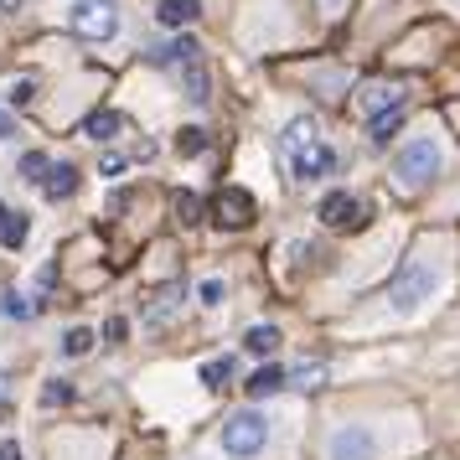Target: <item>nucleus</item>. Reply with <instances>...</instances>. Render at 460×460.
I'll use <instances>...</instances> for the list:
<instances>
[{
  "label": "nucleus",
  "instance_id": "nucleus-8",
  "mask_svg": "<svg viewBox=\"0 0 460 460\" xmlns=\"http://www.w3.org/2000/svg\"><path fill=\"white\" fill-rule=\"evenodd\" d=\"M197 52H202V47L191 42V37H176V42L150 47V63H155V67H191V63H197Z\"/></svg>",
  "mask_w": 460,
  "mask_h": 460
},
{
  "label": "nucleus",
  "instance_id": "nucleus-29",
  "mask_svg": "<svg viewBox=\"0 0 460 460\" xmlns=\"http://www.w3.org/2000/svg\"><path fill=\"white\" fill-rule=\"evenodd\" d=\"M197 295H202V305H223V279H202Z\"/></svg>",
  "mask_w": 460,
  "mask_h": 460
},
{
  "label": "nucleus",
  "instance_id": "nucleus-31",
  "mask_svg": "<svg viewBox=\"0 0 460 460\" xmlns=\"http://www.w3.org/2000/svg\"><path fill=\"white\" fill-rule=\"evenodd\" d=\"M0 460H22V445L16 439H0Z\"/></svg>",
  "mask_w": 460,
  "mask_h": 460
},
{
  "label": "nucleus",
  "instance_id": "nucleus-21",
  "mask_svg": "<svg viewBox=\"0 0 460 460\" xmlns=\"http://www.w3.org/2000/svg\"><path fill=\"white\" fill-rule=\"evenodd\" d=\"M228 377H233L228 357H223V362H202V388H212V394H217V388H228Z\"/></svg>",
  "mask_w": 460,
  "mask_h": 460
},
{
  "label": "nucleus",
  "instance_id": "nucleus-5",
  "mask_svg": "<svg viewBox=\"0 0 460 460\" xmlns=\"http://www.w3.org/2000/svg\"><path fill=\"white\" fill-rule=\"evenodd\" d=\"M429 290H435V270H429V264H409V270L398 274L394 279V290H388V300H394L398 311H414L419 300H429Z\"/></svg>",
  "mask_w": 460,
  "mask_h": 460
},
{
  "label": "nucleus",
  "instance_id": "nucleus-26",
  "mask_svg": "<svg viewBox=\"0 0 460 460\" xmlns=\"http://www.w3.org/2000/svg\"><path fill=\"white\" fill-rule=\"evenodd\" d=\"M0 315H11V321H26V315H31V305H26L16 290H5V295H0Z\"/></svg>",
  "mask_w": 460,
  "mask_h": 460
},
{
  "label": "nucleus",
  "instance_id": "nucleus-27",
  "mask_svg": "<svg viewBox=\"0 0 460 460\" xmlns=\"http://www.w3.org/2000/svg\"><path fill=\"white\" fill-rule=\"evenodd\" d=\"M5 99H11L16 109H26L31 99H37V84H31V78H22V84H11V93H5Z\"/></svg>",
  "mask_w": 460,
  "mask_h": 460
},
{
  "label": "nucleus",
  "instance_id": "nucleus-24",
  "mask_svg": "<svg viewBox=\"0 0 460 460\" xmlns=\"http://www.w3.org/2000/svg\"><path fill=\"white\" fill-rule=\"evenodd\" d=\"M321 383H326V362H311V367H300V373H295V388H305V394H315Z\"/></svg>",
  "mask_w": 460,
  "mask_h": 460
},
{
  "label": "nucleus",
  "instance_id": "nucleus-3",
  "mask_svg": "<svg viewBox=\"0 0 460 460\" xmlns=\"http://www.w3.org/2000/svg\"><path fill=\"white\" fill-rule=\"evenodd\" d=\"M394 171H398V181H403L409 191L429 187L435 171H439V146L435 140H414V146H403L398 150V161H394Z\"/></svg>",
  "mask_w": 460,
  "mask_h": 460
},
{
  "label": "nucleus",
  "instance_id": "nucleus-12",
  "mask_svg": "<svg viewBox=\"0 0 460 460\" xmlns=\"http://www.w3.org/2000/svg\"><path fill=\"white\" fill-rule=\"evenodd\" d=\"M155 16H161V26H191L202 16V0H161Z\"/></svg>",
  "mask_w": 460,
  "mask_h": 460
},
{
  "label": "nucleus",
  "instance_id": "nucleus-19",
  "mask_svg": "<svg viewBox=\"0 0 460 460\" xmlns=\"http://www.w3.org/2000/svg\"><path fill=\"white\" fill-rule=\"evenodd\" d=\"M88 352H93V332L88 326H73L63 336V357H88Z\"/></svg>",
  "mask_w": 460,
  "mask_h": 460
},
{
  "label": "nucleus",
  "instance_id": "nucleus-6",
  "mask_svg": "<svg viewBox=\"0 0 460 460\" xmlns=\"http://www.w3.org/2000/svg\"><path fill=\"white\" fill-rule=\"evenodd\" d=\"M212 223L217 228H249L253 223V197L243 187H223L212 197Z\"/></svg>",
  "mask_w": 460,
  "mask_h": 460
},
{
  "label": "nucleus",
  "instance_id": "nucleus-18",
  "mask_svg": "<svg viewBox=\"0 0 460 460\" xmlns=\"http://www.w3.org/2000/svg\"><path fill=\"white\" fill-rule=\"evenodd\" d=\"M243 388H249V398H274L279 388H285V367H274V362H270V367H259Z\"/></svg>",
  "mask_w": 460,
  "mask_h": 460
},
{
  "label": "nucleus",
  "instance_id": "nucleus-2",
  "mask_svg": "<svg viewBox=\"0 0 460 460\" xmlns=\"http://www.w3.org/2000/svg\"><path fill=\"white\" fill-rule=\"evenodd\" d=\"M67 26H73V37H84V42H109V37L119 31V5H114V0H73Z\"/></svg>",
  "mask_w": 460,
  "mask_h": 460
},
{
  "label": "nucleus",
  "instance_id": "nucleus-32",
  "mask_svg": "<svg viewBox=\"0 0 460 460\" xmlns=\"http://www.w3.org/2000/svg\"><path fill=\"white\" fill-rule=\"evenodd\" d=\"M0 135H16V125H11V119H5V114H0Z\"/></svg>",
  "mask_w": 460,
  "mask_h": 460
},
{
  "label": "nucleus",
  "instance_id": "nucleus-11",
  "mask_svg": "<svg viewBox=\"0 0 460 460\" xmlns=\"http://www.w3.org/2000/svg\"><path fill=\"white\" fill-rule=\"evenodd\" d=\"M357 104L367 109V114L398 109V104H403V84H367V88H362V99H357Z\"/></svg>",
  "mask_w": 460,
  "mask_h": 460
},
{
  "label": "nucleus",
  "instance_id": "nucleus-13",
  "mask_svg": "<svg viewBox=\"0 0 460 460\" xmlns=\"http://www.w3.org/2000/svg\"><path fill=\"white\" fill-rule=\"evenodd\" d=\"M398 129H403V104L383 109V114H367V135H373V146H388Z\"/></svg>",
  "mask_w": 460,
  "mask_h": 460
},
{
  "label": "nucleus",
  "instance_id": "nucleus-25",
  "mask_svg": "<svg viewBox=\"0 0 460 460\" xmlns=\"http://www.w3.org/2000/svg\"><path fill=\"white\" fill-rule=\"evenodd\" d=\"M47 166H52V161H47L42 150H26V155H22V176H26V181H42Z\"/></svg>",
  "mask_w": 460,
  "mask_h": 460
},
{
  "label": "nucleus",
  "instance_id": "nucleus-7",
  "mask_svg": "<svg viewBox=\"0 0 460 460\" xmlns=\"http://www.w3.org/2000/svg\"><path fill=\"white\" fill-rule=\"evenodd\" d=\"M290 171H295V181H321V176H332L336 171V150L326 146V140H311L305 150H295L290 155Z\"/></svg>",
  "mask_w": 460,
  "mask_h": 460
},
{
  "label": "nucleus",
  "instance_id": "nucleus-15",
  "mask_svg": "<svg viewBox=\"0 0 460 460\" xmlns=\"http://www.w3.org/2000/svg\"><path fill=\"white\" fill-rule=\"evenodd\" d=\"M26 233H31V223H26V212L0 208V243H5V249H22V243H26Z\"/></svg>",
  "mask_w": 460,
  "mask_h": 460
},
{
  "label": "nucleus",
  "instance_id": "nucleus-9",
  "mask_svg": "<svg viewBox=\"0 0 460 460\" xmlns=\"http://www.w3.org/2000/svg\"><path fill=\"white\" fill-rule=\"evenodd\" d=\"M42 191L52 197V202H67L73 191H78V166H47V176H42Z\"/></svg>",
  "mask_w": 460,
  "mask_h": 460
},
{
  "label": "nucleus",
  "instance_id": "nucleus-20",
  "mask_svg": "<svg viewBox=\"0 0 460 460\" xmlns=\"http://www.w3.org/2000/svg\"><path fill=\"white\" fill-rule=\"evenodd\" d=\"M202 150H208V129L187 125L181 135H176V155H202Z\"/></svg>",
  "mask_w": 460,
  "mask_h": 460
},
{
  "label": "nucleus",
  "instance_id": "nucleus-17",
  "mask_svg": "<svg viewBox=\"0 0 460 460\" xmlns=\"http://www.w3.org/2000/svg\"><path fill=\"white\" fill-rule=\"evenodd\" d=\"M279 341H285L279 326H249V332H243V347H249L253 357H274L279 352Z\"/></svg>",
  "mask_w": 460,
  "mask_h": 460
},
{
  "label": "nucleus",
  "instance_id": "nucleus-1",
  "mask_svg": "<svg viewBox=\"0 0 460 460\" xmlns=\"http://www.w3.org/2000/svg\"><path fill=\"white\" fill-rule=\"evenodd\" d=\"M217 445H223V456H238V460L259 456V450L270 445V419L259 414V409H238V414L223 419Z\"/></svg>",
  "mask_w": 460,
  "mask_h": 460
},
{
  "label": "nucleus",
  "instance_id": "nucleus-28",
  "mask_svg": "<svg viewBox=\"0 0 460 460\" xmlns=\"http://www.w3.org/2000/svg\"><path fill=\"white\" fill-rule=\"evenodd\" d=\"M67 398H73V388H67L63 377H52V383L42 388V403H67Z\"/></svg>",
  "mask_w": 460,
  "mask_h": 460
},
{
  "label": "nucleus",
  "instance_id": "nucleus-23",
  "mask_svg": "<svg viewBox=\"0 0 460 460\" xmlns=\"http://www.w3.org/2000/svg\"><path fill=\"white\" fill-rule=\"evenodd\" d=\"M176 217L181 223H202V197L197 191H176Z\"/></svg>",
  "mask_w": 460,
  "mask_h": 460
},
{
  "label": "nucleus",
  "instance_id": "nucleus-4",
  "mask_svg": "<svg viewBox=\"0 0 460 460\" xmlns=\"http://www.w3.org/2000/svg\"><path fill=\"white\" fill-rule=\"evenodd\" d=\"M315 217H321L326 228H336V233H362L367 217H373V208H367L362 197H352V191H332V197H321Z\"/></svg>",
  "mask_w": 460,
  "mask_h": 460
},
{
  "label": "nucleus",
  "instance_id": "nucleus-22",
  "mask_svg": "<svg viewBox=\"0 0 460 460\" xmlns=\"http://www.w3.org/2000/svg\"><path fill=\"white\" fill-rule=\"evenodd\" d=\"M208 88H212V84H208V73L191 63V67H187V99H191V104H208V99H212Z\"/></svg>",
  "mask_w": 460,
  "mask_h": 460
},
{
  "label": "nucleus",
  "instance_id": "nucleus-30",
  "mask_svg": "<svg viewBox=\"0 0 460 460\" xmlns=\"http://www.w3.org/2000/svg\"><path fill=\"white\" fill-rule=\"evenodd\" d=\"M125 336H129V321H125V315L104 321V341H125Z\"/></svg>",
  "mask_w": 460,
  "mask_h": 460
},
{
  "label": "nucleus",
  "instance_id": "nucleus-10",
  "mask_svg": "<svg viewBox=\"0 0 460 460\" xmlns=\"http://www.w3.org/2000/svg\"><path fill=\"white\" fill-rule=\"evenodd\" d=\"M332 460H373V439L362 429H341L332 439Z\"/></svg>",
  "mask_w": 460,
  "mask_h": 460
},
{
  "label": "nucleus",
  "instance_id": "nucleus-16",
  "mask_svg": "<svg viewBox=\"0 0 460 460\" xmlns=\"http://www.w3.org/2000/svg\"><path fill=\"white\" fill-rule=\"evenodd\" d=\"M311 140H321V135H315V119L311 114H300V119L285 125V140H279V146H285V155H295V150H305Z\"/></svg>",
  "mask_w": 460,
  "mask_h": 460
},
{
  "label": "nucleus",
  "instance_id": "nucleus-14",
  "mask_svg": "<svg viewBox=\"0 0 460 460\" xmlns=\"http://www.w3.org/2000/svg\"><path fill=\"white\" fill-rule=\"evenodd\" d=\"M119 129H125V119H119L114 109H99V114H88V119H84V135H88V140H99V146L114 140Z\"/></svg>",
  "mask_w": 460,
  "mask_h": 460
},
{
  "label": "nucleus",
  "instance_id": "nucleus-34",
  "mask_svg": "<svg viewBox=\"0 0 460 460\" xmlns=\"http://www.w3.org/2000/svg\"><path fill=\"white\" fill-rule=\"evenodd\" d=\"M0 398H5V377H0Z\"/></svg>",
  "mask_w": 460,
  "mask_h": 460
},
{
  "label": "nucleus",
  "instance_id": "nucleus-33",
  "mask_svg": "<svg viewBox=\"0 0 460 460\" xmlns=\"http://www.w3.org/2000/svg\"><path fill=\"white\" fill-rule=\"evenodd\" d=\"M16 5H22V0H0V11H16Z\"/></svg>",
  "mask_w": 460,
  "mask_h": 460
}]
</instances>
